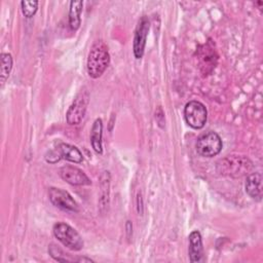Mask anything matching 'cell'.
<instances>
[{
  "instance_id": "6da1fadb",
  "label": "cell",
  "mask_w": 263,
  "mask_h": 263,
  "mask_svg": "<svg viewBox=\"0 0 263 263\" xmlns=\"http://www.w3.org/2000/svg\"><path fill=\"white\" fill-rule=\"evenodd\" d=\"M110 64V54L108 46L102 40L96 41L87 55L86 69L91 78L100 77Z\"/></svg>"
},
{
  "instance_id": "7a4b0ae2",
  "label": "cell",
  "mask_w": 263,
  "mask_h": 263,
  "mask_svg": "<svg viewBox=\"0 0 263 263\" xmlns=\"http://www.w3.org/2000/svg\"><path fill=\"white\" fill-rule=\"evenodd\" d=\"M252 168V161L248 157L239 155H228L218 162V172L221 175L234 178L248 175Z\"/></svg>"
},
{
  "instance_id": "3957f363",
  "label": "cell",
  "mask_w": 263,
  "mask_h": 263,
  "mask_svg": "<svg viewBox=\"0 0 263 263\" xmlns=\"http://www.w3.org/2000/svg\"><path fill=\"white\" fill-rule=\"evenodd\" d=\"M53 235L66 248L72 251H80L83 248V240L80 234L69 224L58 222L52 228Z\"/></svg>"
},
{
  "instance_id": "277c9868",
  "label": "cell",
  "mask_w": 263,
  "mask_h": 263,
  "mask_svg": "<svg viewBox=\"0 0 263 263\" xmlns=\"http://www.w3.org/2000/svg\"><path fill=\"white\" fill-rule=\"evenodd\" d=\"M223 147L220 136L215 132H208L198 137L196 141V151L204 157H213L218 155Z\"/></svg>"
},
{
  "instance_id": "5b68a950",
  "label": "cell",
  "mask_w": 263,
  "mask_h": 263,
  "mask_svg": "<svg viewBox=\"0 0 263 263\" xmlns=\"http://www.w3.org/2000/svg\"><path fill=\"white\" fill-rule=\"evenodd\" d=\"M184 117L189 126L195 129L202 128L208 119L205 106L198 101H190L184 108Z\"/></svg>"
},
{
  "instance_id": "8992f818",
  "label": "cell",
  "mask_w": 263,
  "mask_h": 263,
  "mask_svg": "<svg viewBox=\"0 0 263 263\" xmlns=\"http://www.w3.org/2000/svg\"><path fill=\"white\" fill-rule=\"evenodd\" d=\"M89 101V95L86 89H81L75 97L71 106L69 107L66 117L67 122L71 125L79 124L86 112Z\"/></svg>"
},
{
  "instance_id": "52a82bcc",
  "label": "cell",
  "mask_w": 263,
  "mask_h": 263,
  "mask_svg": "<svg viewBox=\"0 0 263 263\" xmlns=\"http://www.w3.org/2000/svg\"><path fill=\"white\" fill-rule=\"evenodd\" d=\"M48 197L50 202L62 211L69 213H76L79 211V206L74 198L63 189L50 187L48 189Z\"/></svg>"
},
{
  "instance_id": "ba28073f",
  "label": "cell",
  "mask_w": 263,
  "mask_h": 263,
  "mask_svg": "<svg viewBox=\"0 0 263 263\" xmlns=\"http://www.w3.org/2000/svg\"><path fill=\"white\" fill-rule=\"evenodd\" d=\"M149 28H150V23L148 17L146 15L142 16L137 26L135 37H134V43H133V51L137 60L141 59L144 54Z\"/></svg>"
},
{
  "instance_id": "9c48e42d",
  "label": "cell",
  "mask_w": 263,
  "mask_h": 263,
  "mask_svg": "<svg viewBox=\"0 0 263 263\" xmlns=\"http://www.w3.org/2000/svg\"><path fill=\"white\" fill-rule=\"evenodd\" d=\"M61 178L67 183L75 186H84L90 185L91 181L85 175V173L73 165H65L60 168Z\"/></svg>"
},
{
  "instance_id": "30bf717a",
  "label": "cell",
  "mask_w": 263,
  "mask_h": 263,
  "mask_svg": "<svg viewBox=\"0 0 263 263\" xmlns=\"http://www.w3.org/2000/svg\"><path fill=\"white\" fill-rule=\"evenodd\" d=\"M198 52H199L198 57L200 62V69L204 75H208L215 69L218 55L209 43L202 45L199 48Z\"/></svg>"
},
{
  "instance_id": "8fae6325",
  "label": "cell",
  "mask_w": 263,
  "mask_h": 263,
  "mask_svg": "<svg viewBox=\"0 0 263 263\" xmlns=\"http://www.w3.org/2000/svg\"><path fill=\"white\" fill-rule=\"evenodd\" d=\"M189 259L191 262H201L203 260L202 239L199 231L194 230L189 234Z\"/></svg>"
},
{
  "instance_id": "7c38bea8",
  "label": "cell",
  "mask_w": 263,
  "mask_h": 263,
  "mask_svg": "<svg viewBox=\"0 0 263 263\" xmlns=\"http://www.w3.org/2000/svg\"><path fill=\"white\" fill-rule=\"evenodd\" d=\"M246 192L253 198L260 200L262 197V176L260 173H252L246 181Z\"/></svg>"
},
{
  "instance_id": "4fadbf2b",
  "label": "cell",
  "mask_w": 263,
  "mask_h": 263,
  "mask_svg": "<svg viewBox=\"0 0 263 263\" xmlns=\"http://www.w3.org/2000/svg\"><path fill=\"white\" fill-rule=\"evenodd\" d=\"M100 211L104 213L109 204L110 195V174L108 171H104L100 176Z\"/></svg>"
},
{
  "instance_id": "5bb4252c",
  "label": "cell",
  "mask_w": 263,
  "mask_h": 263,
  "mask_svg": "<svg viewBox=\"0 0 263 263\" xmlns=\"http://www.w3.org/2000/svg\"><path fill=\"white\" fill-rule=\"evenodd\" d=\"M102 136H103V121L101 118H97L93 121V124L91 126L90 143H91L93 150L99 154H102V152H103Z\"/></svg>"
},
{
  "instance_id": "9a60e30c",
  "label": "cell",
  "mask_w": 263,
  "mask_h": 263,
  "mask_svg": "<svg viewBox=\"0 0 263 263\" xmlns=\"http://www.w3.org/2000/svg\"><path fill=\"white\" fill-rule=\"evenodd\" d=\"M58 149L60 150L62 158H65L66 160H69V161L75 162V163H80L83 159L82 153L75 146H72V145L66 144V143H62V144H60Z\"/></svg>"
},
{
  "instance_id": "2e32d148",
  "label": "cell",
  "mask_w": 263,
  "mask_h": 263,
  "mask_svg": "<svg viewBox=\"0 0 263 263\" xmlns=\"http://www.w3.org/2000/svg\"><path fill=\"white\" fill-rule=\"evenodd\" d=\"M83 2L82 1H71L69 9V26L71 30L76 31L81 24V11Z\"/></svg>"
},
{
  "instance_id": "e0dca14e",
  "label": "cell",
  "mask_w": 263,
  "mask_h": 263,
  "mask_svg": "<svg viewBox=\"0 0 263 263\" xmlns=\"http://www.w3.org/2000/svg\"><path fill=\"white\" fill-rule=\"evenodd\" d=\"M1 68H0V82L1 86L5 83L7 80L10 71L12 69V57L9 53H1Z\"/></svg>"
},
{
  "instance_id": "ac0fdd59",
  "label": "cell",
  "mask_w": 263,
  "mask_h": 263,
  "mask_svg": "<svg viewBox=\"0 0 263 263\" xmlns=\"http://www.w3.org/2000/svg\"><path fill=\"white\" fill-rule=\"evenodd\" d=\"M22 12L26 17L33 16L38 9V1H22Z\"/></svg>"
},
{
  "instance_id": "d6986e66",
  "label": "cell",
  "mask_w": 263,
  "mask_h": 263,
  "mask_svg": "<svg viewBox=\"0 0 263 263\" xmlns=\"http://www.w3.org/2000/svg\"><path fill=\"white\" fill-rule=\"evenodd\" d=\"M48 252L50 254V256L55 259L57 261H63V262H66V261H71L69 258L66 257V255L64 254V252L58 248L55 245H50V247L48 248Z\"/></svg>"
},
{
  "instance_id": "ffe728a7",
  "label": "cell",
  "mask_w": 263,
  "mask_h": 263,
  "mask_svg": "<svg viewBox=\"0 0 263 263\" xmlns=\"http://www.w3.org/2000/svg\"><path fill=\"white\" fill-rule=\"evenodd\" d=\"M62 158V155L60 153V150L59 149H55V150H51L49 152H47L45 154V160L49 163H55L58 162L60 159Z\"/></svg>"
},
{
  "instance_id": "44dd1931",
  "label": "cell",
  "mask_w": 263,
  "mask_h": 263,
  "mask_svg": "<svg viewBox=\"0 0 263 263\" xmlns=\"http://www.w3.org/2000/svg\"><path fill=\"white\" fill-rule=\"evenodd\" d=\"M137 204H138V213L140 215H143V199H142V195L141 193H138L137 196Z\"/></svg>"
},
{
  "instance_id": "7402d4cb",
  "label": "cell",
  "mask_w": 263,
  "mask_h": 263,
  "mask_svg": "<svg viewBox=\"0 0 263 263\" xmlns=\"http://www.w3.org/2000/svg\"><path fill=\"white\" fill-rule=\"evenodd\" d=\"M125 227H126V233H127V237H130L132 233H133V225H132L130 221H127V222H126V225H125Z\"/></svg>"
}]
</instances>
